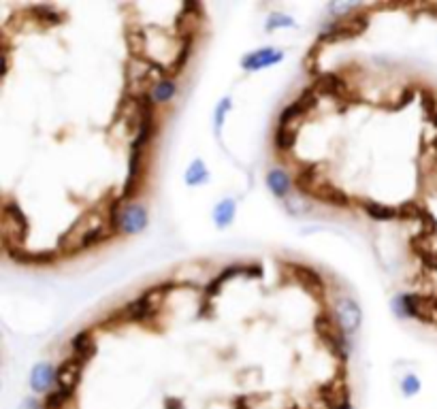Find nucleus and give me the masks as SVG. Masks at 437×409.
<instances>
[{"instance_id":"f257e3e1","label":"nucleus","mask_w":437,"mask_h":409,"mask_svg":"<svg viewBox=\"0 0 437 409\" xmlns=\"http://www.w3.org/2000/svg\"><path fill=\"white\" fill-rule=\"evenodd\" d=\"M169 288H171V284L148 288L141 297H137L135 301L124 305L122 312H116L114 316L124 320V322H131V324H148V322L154 320V316L158 312V305H160L162 297L169 292Z\"/></svg>"},{"instance_id":"f03ea898","label":"nucleus","mask_w":437,"mask_h":409,"mask_svg":"<svg viewBox=\"0 0 437 409\" xmlns=\"http://www.w3.org/2000/svg\"><path fill=\"white\" fill-rule=\"evenodd\" d=\"M395 312L399 318L418 320L424 324L437 322V297L435 295H418L405 292L395 299Z\"/></svg>"},{"instance_id":"7ed1b4c3","label":"nucleus","mask_w":437,"mask_h":409,"mask_svg":"<svg viewBox=\"0 0 437 409\" xmlns=\"http://www.w3.org/2000/svg\"><path fill=\"white\" fill-rule=\"evenodd\" d=\"M316 331H318L320 339L326 343V348H329V352H331L337 360H342V362L348 360L350 341H348V335L340 328L335 316H331V314H320V316L316 318Z\"/></svg>"},{"instance_id":"20e7f679","label":"nucleus","mask_w":437,"mask_h":409,"mask_svg":"<svg viewBox=\"0 0 437 409\" xmlns=\"http://www.w3.org/2000/svg\"><path fill=\"white\" fill-rule=\"evenodd\" d=\"M367 24H369L367 16H352V18H346V20H333L326 26H322V30L318 35V41L320 43H333V41H346V39L359 37L361 32H365Z\"/></svg>"},{"instance_id":"39448f33","label":"nucleus","mask_w":437,"mask_h":409,"mask_svg":"<svg viewBox=\"0 0 437 409\" xmlns=\"http://www.w3.org/2000/svg\"><path fill=\"white\" fill-rule=\"evenodd\" d=\"M340 328L350 337L359 331L361 326V320H363V314H361V307L359 303L352 299V297H340L335 301V312H333Z\"/></svg>"},{"instance_id":"423d86ee","label":"nucleus","mask_w":437,"mask_h":409,"mask_svg":"<svg viewBox=\"0 0 437 409\" xmlns=\"http://www.w3.org/2000/svg\"><path fill=\"white\" fill-rule=\"evenodd\" d=\"M316 105H318L316 88L303 90V94L282 111L277 124H282V126H294V128H297V124L301 121V117H305L311 109H316Z\"/></svg>"},{"instance_id":"0eeeda50","label":"nucleus","mask_w":437,"mask_h":409,"mask_svg":"<svg viewBox=\"0 0 437 409\" xmlns=\"http://www.w3.org/2000/svg\"><path fill=\"white\" fill-rule=\"evenodd\" d=\"M239 273H248L250 278H261L263 275V266L261 264H233V266H227L225 271H220L217 275L205 286V299L211 301L217 292L222 290V286L233 280L235 275H239Z\"/></svg>"},{"instance_id":"6e6552de","label":"nucleus","mask_w":437,"mask_h":409,"mask_svg":"<svg viewBox=\"0 0 437 409\" xmlns=\"http://www.w3.org/2000/svg\"><path fill=\"white\" fill-rule=\"evenodd\" d=\"M148 226V209L143 205H124L120 211L118 230L122 235H139Z\"/></svg>"},{"instance_id":"1a4fd4ad","label":"nucleus","mask_w":437,"mask_h":409,"mask_svg":"<svg viewBox=\"0 0 437 409\" xmlns=\"http://www.w3.org/2000/svg\"><path fill=\"white\" fill-rule=\"evenodd\" d=\"M83 367H85V362H81V360L75 358V356H68V358L58 367V381H56V388L75 394L77 386L81 384Z\"/></svg>"},{"instance_id":"9d476101","label":"nucleus","mask_w":437,"mask_h":409,"mask_svg":"<svg viewBox=\"0 0 437 409\" xmlns=\"http://www.w3.org/2000/svg\"><path fill=\"white\" fill-rule=\"evenodd\" d=\"M56 381H58V369L52 367L49 362L41 360V362H37L32 367V371H30V388H32L35 394L52 392Z\"/></svg>"},{"instance_id":"9b49d317","label":"nucleus","mask_w":437,"mask_h":409,"mask_svg":"<svg viewBox=\"0 0 437 409\" xmlns=\"http://www.w3.org/2000/svg\"><path fill=\"white\" fill-rule=\"evenodd\" d=\"M282 60H284V52H280L275 47H263V49L246 54L244 60H241V66L246 71H261V69L280 64Z\"/></svg>"},{"instance_id":"f8f14e48","label":"nucleus","mask_w":437,"mask_h":409,"mask_svg":"<svg viewBox=\"0 0 437 409\" xmlns=\"http://www.w3.org/2000/svg\"><path fill=\"white\" fill-rule=\"evenodd\" d=\"M290 271H292V278L305 288L309 290L311 295L320 297L324 292V278L320 275L318 271L305 266V264H290Z\"/></svg>"},{"instance_id":"ddd939ff","label":"nucleus","mask_w":437,"mask_h":409,"mask_svg":"<svg viewBox=\"0 0 437 409\" xmlns=\"http://www.w3.org/2000/svg\"><path fill=\"white\" fill-rule=\"evenodd\" d=\"M3 249L18 264H52V262H56V254H52V251L35 254V251H26L22 247H13L11 243H3Z\"/></svg>"},{"instance_id":"4468645a","label":"nucleus","mask_w":437,"mask_h":409,"mask_svg":"<svg viewBox=\"0 0 437 409\" xmlns=\"http://www.w3.org/2000/svg\"><path fill=\"white\" fill-rule=\"evenodd\" d=\"M96 354V341L92 331H79L73 339H71V356L79 358L81 362H90Z\"/></svg>"},{"instance_id":"2eb2a0df","label":"nucleus","mask_w":437,"mask_h":409,"mask_svg":"<svg viewBox=\"0 0 437 409\" xmlns=\"http://www.w3.org/2000/svg\"><path fill=\"white\" fill-rule=\"evenodd\" d=\"M294 186V182L290 179V175L282 169H271L267 173V188L273 192V196L277 198H286L290 194V188Z\"/></svg>"},{"instance_id":"dca6fc26","label":"nucleus","mask_w":437,"mask_h":409,"mask_svg":"<svg viewBox=\"0 0 437 409\" xmlns=\"http://www.w3.org/2000/svg\"><path fill=\"white\" fill-rule=\"evenodd\" d=\"M235 213H237V203H235V198L229 196V198H222L220 203L213 207L211 215H213V222H215L217 228H227V226L233 224Z\"/></svg>"},{"instance_id":"f3484780","label":"nucleus","mask_w":437,"mask_h":409,"mask_svg":"<svg viewBox=\"0 0 437 409\" xmlns=\"http://www.w3.org/2000/svg\"><path fill=\"white\" fill-rule=\"evenodd\" d=\"M309 196L318 198V201H324L333 207H350V198L340 190V188H333V186H318Z\"/></svg>"},{"instance_id":"a211bd4d","label":"nucleus","mask_w":437,"mask_h":409,"mask_svg":"<svg viewBox=\"0 0 437 409\" xmlns=\"http://www.w3.org/2000/svg\"><path fill=\"white\" fill-rule=\"evenodd\" d=\"M177 94V85L171 77H162L160 81L154 83L150 96L154 100V105H164V102H171Z\"/></svg>"},{"instance_id":"6ab92c4d","label":"nucleus","mask_w":437,"mask_h":409,"mask_svg":"<svg viewBox=\"0 0 437 409\" xmlns=\"http://www.w3.org/2000/svg\"><path fill=\"white\" fill-rule=\"evenodd\" d=\"M363 209L365 213L371 218V220H378V222H388V220H401V211L399 207H388V205H380V203H371V201H365L363 203Z\"/></svg>"},{"instance_id":"aec40b11","label":"nucleus","mask_w":437,"mask_h":409,"mask_svg":"<svg viewBox=\"0 0 437 409\" xmlns=\"http://www.w3.org/2000/svg\"><path fill=\"white\" fill-rule=\"evenodd\" d=\"M294 141H297V128L294 126H282V124H277V128H275V134H273V146H275V150L277 152H290L292 150V146H294Z\"/></svg>"},{"instance_id":"412c9836","label":"nucleus","mask_w":437,"mask_h":409,"mask_svg":"<svg viewBox=\"0 0 437 409\" xmlns=\"http://www.w3.org/2000/svg\"><path fill=\"white\" fill-rule=\"evenodd\" d=\"M114 230H109L107 226H102V224H98V226H92L88 232H83L81 235V239H79V243H77V247H75V251H83V249H90V247H94L96 243H100V241H104L109 235H112Z\"/></svg>"},{"instance_id":"4be33fe9","label":"nucleus","mask_w":437,"mask_h":409,"mask_svg":"<svg viewBox=\"0 0 437 409\" xmlns=\"http://www.w3.org/2000/svg\"><path fill=\"white\" fill-rule=\"evenodd\" d=\"M316 90L337 96L344 90V79H340V75H335V73H322L316 81Z\"/></svg>"},{"instance_id":"5701e85b","label":"nucleus","mask_w":437,"mask_h":409,"mask_svg":"<svg viewBox=\"0 0 437 409\" xmlns=\"http://www.w3.org/2000/svg\"><path fill=\"white\" fill-rule=\"evenodd\" d=\"M184 179H186V184H188L190 188H196V186L205 184V182L209 179V173H207V167H205V162H203L200 158L192 160V165H190V167L186 169V175H184Z\"/></svg>"},{"instance_id":"b1692460","label":"nucleus","mask_w":437,"mask_h":409,"mask_svg":"<svg viewBox=\"0 0 437 409\" xmlns=\"http://www.w3.org/2000/svg\"><path fill=\"white\" fill-rule=\"evenodd\" d=\"M30 11H32L35 20L43 22L45 26H56L62 22V13L52 5H35V7H30Z\"/></svg>"},{"instance_id":"393cba45","label":"nucleus","mask_w":437,"mask_h":409,"mask_svg":"<svg viewBox=\"0 0 437 409\" xmlns=\"http://www.w3.org/2000/svg\"><path fill=\"white\" fill-rule=\"evenodd\" d=\"M75 394L66 392V390H60V388H54L52 392L45 394L43 398V409H66V405L71 403Z\"/></svg>"},{"instance_id":"a878e982","label":"nucleus","mask_w":437,"mask_h":409,"mask_svg":"<svg viewBox=\"0 0 437 409\" xmlns=\"http://www.w3.org/2000/svg\"><path fill=\"white\" fill-rule=\"evenodd\" d=\"M192 45H194L192 37H184V39H181V47H179V52H177L173 64H171V73H173V75H179V73L184 71V66L188 64L190 54H192Z\"/></svg>"},{"instance_id":"bb28decb","label":"nucleus","mask_w":437,"mask_h":409,"mask_svg":"<svg viewBox=\"0 0 437 409\" xmlns=\"http://www.w3.org/2000/svg\"><path fill=\"white\" fill-rule=\"evenodd\" d=\"M231 109H233L231 96H225L220 102L215 105V111H213V128H215V132H220V128H222V124H225V119H227Z\"/></svg>"},{"instance_id":"cd10ccee","label":"nucleus","mask_w":437,"mask_h":409,"mask_svg":"<svg viewBox=\"0 0 437 409\" xmlns=\"http://www.w3.org/2000/svg\"><path fill=\"white\" fill-rule=\"evenodd\" d=\"M401 392H403V396H416L418 392H420V388H422V381H420V377L418 375H414V373H407V375H403V379H401Z\"/></svg>"},{"instance_id":"c85d7f7f","label":"nucleus","mask_w":437,"mask_h":409,"mask_svg":"<svg viewBox=\"0 0 437 409\" xmlns=\"http://www.w3.org/2000/svg\"><path fill=\"white\" fill-rule=\"evenodd\" d=\"M290 26H294V22H292V18H288V16H284V13H273V16H269V20H267V24H265V28L271 32V30H280V28H290Z\"/></svg>"},{"instance_id":"c756f323","label":"nucleus","mask_w":437,"mask_h":409,"mask_svg":"<svg viewBox=\"0 0 437 409\" xmlns=\"http://www.w3.org/2000/svg\"><path fill=\"white\" fill-rule=\"evenodd\" d=\"M286 209H288L292 215H303V213L311 211V207H301V203H297V201H288Z\"/></svg>"},{"instance_id":"7c9ffc66","label":"nucleus","mask_w":437,"mask_h":409,"mask_svg":"<svg viewBox=\"0 0 437 409\" xmlns=\"http://www.w3.org/2000/svg\"><path fill=\"white\" fill-rule=\"evenodd\" d=\"M20 409H43V403H39L35 396H28L24 403H22V407Z\"/></svg>"},{"instance_id":"2f4dec72","label":"nucleus","mask_w":437,"mask_h":409,"mask_svg":"<svg viewBox=\"0 0 437 409\" xmlns=\"http://www.w3.org/2000/svg\"><path fill=\"white\" fill-rule=\"evenodd\" d=\"M167 409H184V405H181L179 398H169L167 401Z\"/></svg>"},{"instance_id":"473e14b6","label":"nucleus","mask_w":437,"mask_h":409,"mask_svg":"<svg viewBox=\"0 0 437 409\" xmlns=\"http://www.w3.org/2000/svg\"><path fill=\"white\" fill-rule=\"evenodd\" d=\"M433 124H435V126H437V115H435V117H433Z\"/></svg>"}]
</instances>
